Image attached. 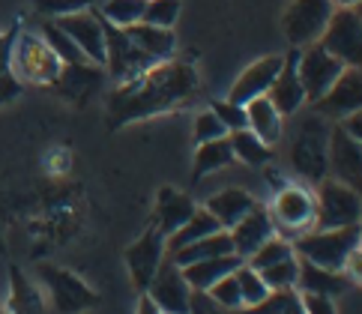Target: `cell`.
Instances as JSON below:
<instances>
[{
	"instance_id": "5bb4252c",
	"label": "cell",
	"mask_w": 362,
	"mask_h": 314,
	"mask_svg": "<svg viewBox=\"0 0 362 314\" xmlns=\"http://www.w3.org/2000/svg\"><path fill=\"white\" fill-rule=\"evenodd\" d=\"M57 28L66 33L75 45L81 48V54L96 63V66H102L105 63V21H102V16L96 9H81V12H72V16H60L54 18Z\"/></svg>"
},
{
	"instance_id": "ffe728a7",
	"label": "cell",
	"mask_w": 362,
	"mask_h": 314,
	"mask_svg": "<svg viewBox=\"0 0 362 314\" xmlns=\"http://www.w3.org/2000/svg\"><path fill=\"white\" fill-rule=\"evenodd\" d=\"M281 57H284V54H267V57H261V60H255L252 66H245V69L240 72V78L234 81V87H230L228 102L245 105V102H252V99H257V96H267L269 84H273V78H276L279 69H281Z\"/></svg>"
},
{
	"instance_id": "74e56055",
	"label": "cell",
	"mask_w": 362,
	"mask_h": 314,
	"mask_svg": "<svg viewBox=\"0 0 362 314\" xmlns=\"http://www.w3.org/2000/svg\"><path fill=\"white\" fill-rule=\"evenodd\" d=\"M296 276H300V257H284L279 264L261 269V279L269 291H284V287H296Z\"/></svg>"
},
{
	"instance_id": "484cf974",
	"label": "cell",
	"mask_w": 362,
	"mask_h": 314,
	"mask_svg": "<svg viewBox=\"0 0 362 314\" xmlns=\"http://www.w3.org/2000/svg\"><path fill=\"white\" fill-rule=\"evenodd\" d=\"M243 108H245V126H249L252 132L267 144V147L279 144V138H281V120H284V117L273 108V102H269L267 96H257L252 102H245Z\"/></svg>"
},
{
	"instance_id": "2e32d148",
	"label": "cell",
	"mask_w": 362,
	"mask_h": 314,
	"mask_svg": "<svg viewBox=\"0 0 362 314\" xmlns=\"http://www.w3.org/2000/svg\"><path fill=\"white\" fill-rule=\"evenodd\" d=\"M315 111L327 120L339 123L341 117L362 111V75L359 66H344L341 75L335 78V84L315 102Z\"/></svg>"
},
{
	"instance_id": "f6af8a7d",
	"label": "cell",
	"mask_w": 362,
	"mask_h": 314,
	"mask_svg": "<svg viewBox=\"0 0 362 314\" xmlns=\"http://www.w3.org/2000/svg\"><path fill=\"white\" fill-rule=\"evenodd\" d=\"M189 314H243V311H230V308H222L216 306L210 296L204 291H192V299H189Z\"/></svg>"
},
{
	"instance_id": "d590c367",
	"label": "cell",
	"mask_w": 362,
	"mask_h": 314,
	"mask_svg": "<svg viewBox=\"0 0 362 314\" xmlns=\"http://www.w3.org/2000/svg\"><path fill=\"white\" fill-rule=\"evenodd\" d=\"M284 257H293V243L291 240H284V237H279V233H273L257 252L249 257V260H243V264H249L252 269H267V267H273V264H279V260H284Z\"/></svg>"
},
{
	"instance_id": "4fadbf2b",
	"label": "cell",
	"mask_w": 362,
	"mask_h": 314,
	"mask_svg": "<svg viewBox=\"0 0 362 314\" xmlns=\"http://www.w3.org/2000/svg\"><path fill=\"white\" fill-rule=\"evenodd\" d=\"M123 260H126L129 279H132V287L138 293H144L150 279L156 276L159 264L165 260V233H159L156 228L150 225L132 245H126Z\"/></svg>"
},
{
	"instance_id": "8d00e7d4",
	"label": "cell",
	"mask_w": 362,
	"mask_h": 314,
	"mask_svg": "<svg viewBox=\"0 0 362 314\" xmlns=\"http://www.w3.org/2000/svg\"><path fill=\"white\" fill-rule=\"evenodd\" d=\"M147 0H108L102 6L99 16L108 24H117V28H129V24H138L141 16H144Z\"/></svg>"
},
{
	"instance_id": "4316f807",
	"label": "cell",
	"mask_w": 362,
	"mask_h": 314,
	"mask_svg": "<svg viewBox=\"0 0 362 314\" xmlns=\"http://www.w3.org/2000/svg\"><path fill=\"white\" fill-rule=\"evenodd\" d=\"M240 264H243V260L237 255H222V257L198 260V264H186L180 269H183V279H186V284L192 287V291H210L218 279L230 276V272H234Z\"/></svg>"
},
{
	"instance_id": "83f0119b",
	"label": "cell",
	"mask_w": 362,
	"mask_h": 314,
	"mask_svg": "<svg viewBox=\"0 0 362 314\" xmlns=\"http://www.w3.org/2000/svg\"><path fill=\"white\" fill-rule=\"evenodd\" d=\"M230 162H237V159H234V150H230L228 135L216 138V141H206V144H198L195 162H192V182H201L204 177L222 171V168H228Z\"/></svg>"
},
{
	"instance_id": "f546056e",
	"label": "cell",
	"mask_w": 362,
	"mask_h": 314,
	"mask_svg": "<svg viewBox=\"0 0 362 314\" xmlns=\"http://www.w3.org/2000/svg\"><path fill=\"white\" fill-rule=\"evenodd\" d=\"M222 255H234V245H230V233L228 231H216L210 237H201L192 245L180 248V252L168 255L177 267H186V264H198V260H210V257H222Z\"/></svg>"
},
{
	"instance_id": "8fae6325",
	"label": "cell",
	"mask_w": 362,
	"mask_h": 314,
	"mask_svg": "<svg viewBox=\"0 0 362 314\" xmlns=\"http://www.w3.org/2000/svg\"><path fill=\"white\" fill-rule=\"evenodd\" d=\"M102 21H105V18H102ZM153 63H156V60H150L144 51H141L132 39L126 36L123 28L105 21V63H102V69H108V75L114 78V81H117V84L132 81L135 75L150 69Z\"/></svg>"
},
{
	"instance_id": "d4e9b609",
	"label": "cell",
	"mask_w": 362,
	"mask_h": 314,
	"mask_svg": "<svg viewBox=\"0 0 362 314\" xmlns=\"http://www.w3.org/2000/svg\"><path fill=\"white\" fill-rule=\"evenodd\" d=\"M126 36L132 39V42L144 51V54L150 60H171L174 57V51H177V36L174 30H168V28H153V24H144V21H138V24H129V28H123Z\"/></svg>"
},
{
	"instance_id": "ee69618b",
	"label": "cell",
	"mask_w": 362,
	"mask_h": 314,
	"mask_svg": "<svg viewBox=\"0 0 362 314\" xmlns=\"http://www.w3.org/2000/svg\"><path fill=\"white\" fill-rule=\"evenodd\" d=\"M300 303H303V314H339L335 299L320 293H300Z\"/></svg>"
},
{
	"instance_id": "44dd1931",
	"label": "cell",
	"mask_w": 362,
	"mask_h": 314,
	"mask_svg": "<svg viewBox=\"0 0 362 314\" xmlns=\"http://www.w3.org/2000/svg\"><path fill=\"white\" fill-rule=\"evenodd\" d=\"M195 209H198V204L192 194L180 192L174 186H162L156 192V204H153V228L165 233V237H171Z\"/></svg>"
},
{
	"instance_id": "52a82bcc",
	"label": "cell",
	"mask_w": 362,
	"mask_h": 314,
	"mask_svg": "<svg viewBox=\"0 0 362 314\" xmlns=\"http://www.w3.org/2000/svg\"><path fill=\"white\" fill-rule=\"evenodd\" d=\"M317 42H320V48H327L332 57H339L344 66H359V54H362L359 6H335Z\"/></svg>"
},
{
	"instance_id": "9a60e30c",
	"label": "cell",
	"mask_w": 362,
	"mask_h": 314,
	"mask_svg": "<svg viewBox=\"0 0 362 314\" xmlns=\"http://www.w3.org/2000/svg\"><path fill=\"white\" fill-rule=\"evenodd\" d=\"M359 168H362V141L351 138L335 123L329 126V147H327V177L359 189Z\"/></svg>"
},
{
	"instance_id": "cb8c5ba5",
	"label": "cell",
	"mask_w": 362,
	"mask_h": 314,
	"mask_svg": "<svg viewBox=\"0 0 362 314\" xmlns=\"http://www.w3.org/2000/svg\"><path fill=\"white\" fill-rule=\"evenodd\" d=\"M255 204H257V198H255L252 192L230 186V189H222V192L210 194L204 209L218 221V228H222V231H230Z\"/></svg>"
},
{
	"instance_id": "3957f363",
	"label": "cell",
	"mask_w": 362,
	"mask_h": 314,
	"mask_svg": "<svg viewBox=\"0 0 362 314\" xmlns=\"http://www.w3.org/2000/svg\"><path fill=\"white\" fill-rule=\"evenodd\" d=\"M36 284L42 287L45 303H51L57 314H87L99 306V293L90 287L78 272L54 264L36 267Z\"/></svg>"
},
{
	"instance_id": "277c9868",
	"label": "cell",
	"mask_w": 362,
	"mask_h": 314,
	"mask_svg": "<svg viewBox=\"0 0 362 314\" xmlns=\"http://www.w3.org/2000/svg\"><path fill=\"white\" fill-rule=\"evenodd\" d=\"M60 57L45 45V39L33 30L16 33V42L9 51V72L16 75L18 84H36V87H51L60 75Z\"/></svg>"
},
{
	"instance_id": "ba28073f",
	"label": "cell",
	"mask_w": 362,
	"mask_h": 314,
	"mask_svg": "<svg viewBox=\"0 0 362 314\" xmlns=\"http://www.w3.org/2000/svg\"><path fill=\"white\" fill-rule=\"evenodd\" d=\"M267 209L276 231H284L291 240L315 228V192H308L305 186L284 182L281 189H276L273 207Z\"/></svg>"
},
{
	"instance_id": "681fc988",
	"label": "cell",
	"mask_w": 362,
	"mask_h": 314,
	"mask_svg": "<svg viewBox=\"0 0 362 314\" xmlns=\"http://www.w3.org/2000/svg\"><path fill=\"white\" fill-rule=\"evenodd\" d=\"M0 314H6V308H4V306H0Z\"/></svg>"
},
{
	"instance_id": "e575fe53",
	"label": "cell",
	"mask_w": 362,
	"mask_h": 314,
	"mask_svg": "<svg viewBox=\"0 0 362 314\" xmlns=\"http://www.w3.org/2000/svg\"><path fill=\"white\" fill-rule=\"evenodd\" d=\"M245 314H303L300 291L296 287H284V291H269V296L261 306L245 308Z\"/></svg>"
},
{
	"instance_id": "7402d4cb",
	"label": "cell",
	"mask_w": 362,
	"mask_h": 314,
	"mask_svg": "<svg viewBox=\"0 0 362 314\" xmlns=\"http://www.w3.org/2000/svg\"><path fill=\"white\" fill-rule=\"evenodd\" d=\"M356 284V279L344 269H323L315 264L300 260V276H296V291L300 293H320V296H341Z\"/></svg>"
},
{
	"instance_id": "9c48e42d",
	"label": "cell",
	"mask_w": 362,
	"mask_h": 314,
	"mask_svg": "<svg viewBox=\"0 0 362 314\" xmlns=\"http://www.w3.org/2000/svg\"><path fill=\"white\" fill-rule=\"evenodd\" d=\"M341 69H344V63L339 57H332L327 48H320V42L296 48V75H300L305 102L315 105L335 84Z\"/></svg>"
},
{
	"instance_id": "d6986e66",
	"label": "cell",
	"mask_w": 362,
	"mask_h": 314,
	"mask_svg": "<svg viewBox=\"0 0 362 314\" xmlns=\"http://www.w3.org/2000/svg\"><path fill=\"white\" fill-rule=\"evenodd\" d=\"M267 99L273 102V108L281 117H293L305 105V93H303L300 75H296V48L288 51V57H281V69L273 78V84H269Z\"/></svg>"
},
{
	"instance_id": "7dc6e473",
	"label": "cell",
	"mask_w": 362,
	"mask_h": 314,
	"mask_svg": "<svg viewBox=\"0 0 362 314\" xmlns=\"http://www.w3.org/2000/svg\"><path fill=\"white\" fill-rule=\"evenodd\" d=\"M135 314H162V311L150 303L147 293H141V296H138V306H135Z\"/></svg>"
},
{
	"instance_id": "e0dca14e",
	"label": "cell",
	"mask_w": 362,
	"mask_h": 314,
	"mask_svg": "<svg viewBox=\"0 0 362 314\" xmlns=\"http://www.w3.org/2000/svg\"><path fill=\"white\" fill-rule=\"evenodd\" d=\"M230 233V245H234V255L240 260H249L257 248H261L269 237L276 233V225L269 219V209L264 204H255L249 213H245L234 228L228 231Z\"/></svg>"
},
{
	"instance_id": "5b68a950",
	"label": "cell",
	"mask_w": 362,
	"mask_h": 314,
	"mask_svg": "<svg viewBox=\"0 0 362 314\" xmlns=\"http://www.w3.org/2000/svg\"><path fill=\"white\" fill-rule=\"evenodd\" d=\"M327 147H329V123L327 117L312 114L300 123L291 144V168L308 182H320L327 177Z\"/></svg>"
},
{
	"instance_id": "836d02e7",
	"label": "cell",
	"mask_w": 362,
	"mask_h": 314,
	"mask_svg": "<svg viewBox=\"0 0 362 314\" xmlns=\"http://www.w3.org/2000/svg\"><path fill=\"white\" fill-rule=\"evenodd\" d=\"M16 33H18V24L16 28H9L6 33H0V105L16 99L21 93V87L16 81V75L9 72V51H12V42H16Z\"/></svg>"
},
{
	"instance_id": "30bf717a",
	"label": "cell",
	"mask_w": 362,
	"mask_h": 314,
	"mask_svg": "<svg viewBox=\"0 0 362 314\" xmlns=\"http://www.w3.org/2000/svg\"><path fill=\"white\" fill-rule=\"evenodd\" d=\"M332 0H291L281 16V30L293 48L312 45L320 39L332 16Z\"/></svg>"
},
{
	"instance_id": "7a4b0ae2",
	"label": "cell",
	"mask_w": 362,
	"mask_h": 314,
	"mask_svg": "<svg viewBox=\"0 0 362 314\" xmlns=\"http://www.w3.org/2000/svg\"><path fill=\"white\" fill-rule=\"evenodd\" d=\"M359 225L347 228H312L293 237V255L323 269H344L347 260L359 252Z\"/></svg>"
},
{
	"instance_id": "f1b7e54d",
	"label": "cell",
	"mask_w": 362,
	"mask_h": 314,
	"mask_svg": "<svg viewBox=\"0 0 362 314\" xmlns=\"http://www.w3.org/2000/svg\"><path fill=\"white\" fill-rule=\"evenodd\" d=\"M216 231H222V228H218V221L206 213L204 207H198L195 213H192L183 225L171 233V237H165V255H174V252H180V248L192 245L201 237H210V233H216Z\"/></svg>"
},
{
	"instance_id": "bcb514c9",
	"label": "cell",
	"mask_w": 362,
	"mask_h": 314,
	"mask_svg": "<svg viewBox=\"0 0 362 314\" xmlns=\"http://www.w3.org/2000/svg\"><path fill=\"white\" fill-rule=\"evenodd\" d=\"M339 126L344 129L351 138H356V141H362V111H354V114H347V117H341L339 120Z\"/></svg>"
},
{
	"instance_id": "ab89813d",
	"label": "cell",
	"mask_w": 362,
	"mask_h": 314,
	"mask_svg": "<svg viewBox=\"0 0 362 314\" xmlns=\"http://www.w3.org/2000/svg\"><path fill=\"white\" fill-rule=\"evenodd\" d=\"M206 296L213 299L216 306H222V308H230V311H243V299H240V287H237V279H234V272L225 279H218L210 291H204Z\"/></svg>"
},
{
	"instance_id": "b9f144b4",
	"label": "cell",
	"mask_w": 362,
	"mask_h": 314,
	"mask_svg": "<svg viewBox=\"0 0 362 314\" xmlns=\"http://www.w3.org/2000/svg\"><path fill=\"white\" fill-rule=\"evenodd\" d=\"M30 4L42 18H60V16H72V12L87 9L90 0H30Z\"/></svg>"
},
{
	"instance_id": "d6a6232c",
	"label": "cell",
	"mask_w": 362,
	"mask_h": 314,
	"mask_svg": "<svg viewBox=\"0 0 362 314\" xmlns=\"http://www.w3.org/2000/svg\"><path fill=\"white\" fill-rule=\"evenodd\" d=\"M234 279H237V287H240L243 308H255V306H261L264 299L269 296V287L264 284L261 272L252 269L249 264H240V267L234 269Z\"/></svg>"
},
{
	"instance_id": "f35d334b",
	"label": "cell",
	"mask_w": 362,
	"mask_h": 314,
	"mask_svg": "<svg viewBox=\"0 0 362 314\" xmlns=\"http://www.w3.org/2000/svg\"><path fill=\"white\" fill-rule=\"evenodd\" d=\"M180 6H183L180 0H147L141 21L153 24V28H168V30H174V24H177V18H180Z\"/></svg>"
},
{
	"instance_id": "1f68e13d",
	"label": "cell",
	"mask_w": 362,
	"mask_h": 314,
	"mask_svg": "<svg viewBox=\"0 0 362 314\" xmlns=\"http://www.w3.org/2000/svg\"><path fill=\"white\" fill-rule=\"evenodd\" d=\"M36 28H40V36L45 39V45L60 57V63H90V60L81 54V48L75 45L72 39L57 28L54 18H40V24H36Z\"/></svg>"
},
{
	"instance_id": "7c38bea8",
	"label": "cell",
	"mask_w": 362,
	"mask_h": 314,
	"mask_svg": "<svg viewBox=\"0 0 362 314\" xmlns=\"http://www.w3.org/2000/svg\"><path fill=\"white\" fill-rule=\"evenodd\" d=\"M144 293L150 296V303L156 306L162 314H189L192 287L183 279V269H180L168 255H165V260L159 264L156 276L150 279Z\"/></svg>"
},
{
	"instance_id": "7bdbcfd3",
	"label": "cell",
	"mask_w": 362,
	"mask_h": 314,
	"mask_svg": "<svg viewBox=\"0 0 362 314\" xmlns=\"http://www.w3.org/2000/svg\"><path fill=\"white\" fill-rule=\"evenodd\" d=\"M210 111L218 117V123H222L228 132H240V129H249V126H245V108H243V105H234V102L222 99V102H213Z\"/></svg>"
},
{
	"instance_id": "6da1fadb",
	"label": "cell",
	"mask_w": 362,
	"mask_h": 314,
	"mask_svg": "<svg viewBox=\"0 0 362 314\" xmlns=\"http://www.w3.org/2000/svg\"><path fill=\"white\" fill-rule=\"evenodd\" d=\"M201 90L198 69L183 60H162L135 75L132 81L117 84L108 96V126L120 129L135 120L159 117L186 105Z\"/></svg>"
},
{
	"instance_id": "ac0fdd59",
	"label": "cell",
	"mask_w": 362,
	"mask_h": 314,
	"mask_svg": "<svg viewBox=\"0 0 362 314\" xmlns=\"http://www.w3.org/2000/svg\"><path fill=\"white\" fill-rule=\"evenodd\" d=\"M102 81H105V72H102V66H96V63H63L57 81L51 87H54V93H60L63 99L84 105L102 87Z\"/></svg>"
},
{
	"instance_id": "c3c4849f",
	"label": "cell",
	"mask_w": 362,
	"mask_h": 314,
	"mask_svg": "<svg viewBox=\"0 0 362 314\" xmlns=\"http://www.w3.org/2000/svg\"><path fill=\"white\" fill-rule=\"evenodd\" d=\"M332 6H359V0H332Z\"/></svg>"
},
{
	"instance_id": "60d3db41",
	"label": "cell",
	"mask_w": 362,
	"mask_h": 314,
	"mask_svg": "<svg viewBox=\"0 0 362 314\" xmlns=\"http://www.w3.org/2000/svg\"><path fill=\"white\" fill-rule=\"evenodd\" d=\"M228 129L218 123V117L213 111H201L195 117V126H192V138L195 144H206V141H216V138H225Z\"/></svg>"
},
{
	"instance_id": "4dcf8cb0",
	"label": "cell",
	"mask_w": 362,
	"mask_h": 314,
	"mask_svg": "<svg viewBox=\"0 0 362 314\" xmlns=\"http://www.w3.org/2000/svg\"><path fill=\"white\" fill-rule=\"evenodd\" d=\"M228 141H230V150H234V159L252 165V168H261L273 159V147L257 138L252 129H240V132H228Z\"/></svg>"
},
{
	"instance_id": "8992f818",
	"label": "cell",
	"mask_w": 362,
	"mask_h": 314,
	"mask_svg": "<svg viewBox=\"0 0 362 314\" xmlns=\"http://www.w3.org/2000/svg\"><path fill=\"white\" fill-rule=\"evenodd\" d=\"M315 228H347L359 225V189L344 186V182L323 177L315 182Z\"/></svg>"
},
{
	"instance_id": "603a6c76",
	"label": "cell",
	"mask_w": 362,
	"mask_h": 314,
	"mask_svg": "<svg viewBox=\"0 0 362 314\" xmlns=\"http://www.w3.org/2000/svg\"><path fill=\"white\" fill-rule=\"evenodd\" d=\"M4 308L6 314H45L48 308L42 287L21 267H9V299Z\"/></svg>"
}]
</instances>
